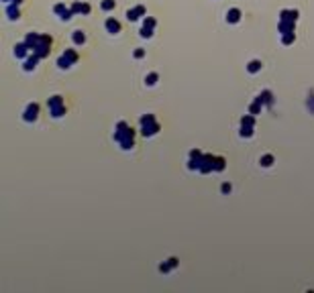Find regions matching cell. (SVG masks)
I'll list each match as a JSON object with an SVG mask.
<instances>
[{
  "label": "cell",
  "mask_w": 314,
  "mask_h": 293,
  "mask_svg": "<svg viewBox=\"0 0 314 293\" xmlns=\"http://www.w3.org/2000/svg\"><path fill=\"white\" fill-rule=\"evenodd\" d=\"M225 169V159L222 157H216L214 159V171H222Z\"/></svg>",
  "instance_id": "cell-14"
},
{
  "label": "cell",
  "mask_w": 314,
  "mask_h": 293,
  "mask_svg": "<svg viewBox=\"0 0 314 293\" xmlns=\"http://www.w3.org/2000/svg\"><path fill=\"white\" fill-rule=\"evenodd\" d=\"M84 41H86L84 33H82V31H76V33H74V43H76V45H82Z\"/></svg>",
  "instance_id": "cell-13"
},
{
  "label": "cell",
  "mask_w": 314,
  "mask_h": 293,
  "mask_svg": "<svg viewBox=\"0 0 314 293\" xmlns=\"http://www.w3.org/2000/svg\"><path fill=\"white\" fill-rule=\"evenodd\" d=\"M220 191H222V193H231V183H222Z\"/></svg>",
  "instance_id": "cell-22"
},
{
  "label": "cell",
  "mask_w": 314,
  "mask_h": 293,
  "mask_svg": "<svg viewBox=\"0 0 314 293\" xmlns=\"http://www.w3.org/2000/svg\"><path fill=\"white\" fill-rule=\"evenodd\" d=\"M157 130H159V122L153 118V120H147V122H141V132L143 137H153V134H157Z\"/></svg>",
  "instance_id": "cell-2"
},
{
  "label": "cell",
  "mask_w": 314,
  "mask_h": 293,
  "mask_svg": "<svg viewBox=\"0 0 314 293\" xmlns=\"http://www.w3.org/2000/svg\"><path fill=\"white\" fill-rule=\"evenodd\" d=\"M6 12H8L10 19H19V8H15V6H8V10H6Z\"/></svg>",
  "instance_id": "cell-19"
},
{
  "label": "cell",
  "mask_w": 314,
  "mask_h": 293,
  "mask_svg": "<svg viewBox=\"0 0 314 293\" xmlns=\"http://www.w3.org/2000/svg\"><path fill=\"white\" fill-rule=\"evenodd\" d=\"M259 69H261V63H259V61H251V63H249V71H251V73L259 71Z\"/></svg>",
  "instance_id": "cell-18"
},
{
  "label": "cell",
  "mask_w": 314,
  "mask_h": 293,
  "mask_svg": "<svg viewBox=\"0 0 314 293\" xmlns=\"http://www.w3.org/2000/svg\"><path fill=\"white\" fill-rule=\"evenodd\" d=\"M241 124L253 126V124H255V118H253V114H249V116H243V118H241Z\"/></svg>",
  "instance_id": "cell-15"
},
{
  "label": "cell",
  "mask_w": 314,
  "mask_h": 293,
  "mask_svg": "<svg viewBox=\"0 0 314 293\" xmlns=\"http://www.w3.org/2000/svg\"><path fill=\"white\" fill-rule=\"evenodd\" d=\"M145 82H147L149 86H153V83L157 82V73H149V75H147V79H145Z\"/></svg>",
  "instance_id": "cell-21"
},
{
  "label": "cell",
  "mask_w": 314,
  "mask_h": 293,
  "mask_svg": "<svg viewBox=\"0 0 314 293\" xmlns=\"http://www.w3.org/2000/svg\"><path fill=\"white\" fill-rule=\"evenodd\" d=\"M47 106H49V110H53V108H59V106H63V100H61V96H53L47 102Z\"/></svg>",
  "instance_id": "cell-6"
},
{
  "label": "cell",
  "mask_w": 314,
  "mask_h": 293,
  "mask_svg": "<svg viewBox=\"0 0 314 293\" xmlns=\"http://www.w3.org/2000/svg\"><path fill=\"white\" fill-rule=\"evenodd\" d=\"M259 163H261L263 167H271V165H273V157H271V155H263Z\"/></svg>",
  "instance_id": "cell-11"
},
{
  "label": "cell",
  "mask_w": 314,
  "mask_h": 293,
  "mask_svg": "<svg viewBox=\"0 0 314 293\" xmlns=\"http://www.w3.org/2000/svg\"><path fill=\"white\" fill-rule=\"evenodd\" d=\"M27 49H29V45H19V47H16V51H15V53L16 55H19V57H25V53H27Z\"/></svg>",
  "instance_id": "cell-17"
},
{
  "label": "cell",
  "mask_w": 314,
  "mask_h": 293,
  "mask_svg": "<svg viewBox=\"0 0 314 293\" xmlns=\"http://www.w3.org/2000/svg\"><path fill=\"white\" fill-rule=\"evenodd\" d=\"M37 116H39V104H29L27 110H25V114H23V120L33 122V120H37Z\"/></svg>",
  "instance_id": "cell-3"
},
{
  "label": "cell",
  "mask_w": 314,
  "mask_h": 293,
  "mask_svg": "<svg viewBox=\"0 0 314 293\" xmlns=\"http://www.w3.org/2000/svg\"><path fill=\"white\" fill-rule=\"evenodd\" d=\"M251 134H253V126L241 124V137H251Z\"/></svg>",
  "instance_id": "cell-12"
},
{
  "label": "cell",
  "mask_w": 314,
  "mask_h": 293,
  "mask_svg": "<svg viewBox=\"0 0 314 293\" xmlns=\"http://www.w3.org/2000/svg\"><path fill=\"white\" fill-rule=\"evenodd\" d=\"M169 267H172V269L177 267V259H169Z\"/></svg>",
  "instance_id": "cell-25"
},
{
  "label": "cell",
  "mask_w": 314,
  "mask_h": 293,
  "mask_svg": "<svg viewBox=\"0 0 314 293\" xmlns=\"http://www.w3.org/2000/svg\"><path fill=\"white\" fill-rule=\"evenodd\" d=\"M63 57L68 59L69 63H74V61H78V53H76V51H72V49H68V51H65V53H63Z\"/></svg>",
  "instance_id": "cell-10"
},
{
  "label": "cell",
  "mask_w": 314,
  "mask_h": 293,
  "mask_svg": "<svg viewBox=\"0 0 314 293\" xmlns=\"http://www.w3.org/2000/svg\"><path fill=\"white\" fill-rule=\"evenodd\" d=\"M257 102H259V104H267V106H271V102H273V98H271V92H263L259 98H257Z\"/></svg>",
  "instance_id": "cell-5"
},
{
  "label": "cell",
  "mask_w": 314,
  "mask_h": 293,
  "mask_svg": "<svg viewBox=\"0 0 314 293\" xmlns=\"http://www.w3.org/2000/svg\"><path fill=\"white\" fill-rule=\"evenodd\" d=\"M114 141L120 142V146H123L124 151H129V149L135 146V130L129 126L127 122H118L116 132H114Z\"/></svg>",
  "instance_id": "cell-1"
},
{
  "label": "cell",
  "mask_w": 314,
  "mask_h": 293,
  "mask_svg": "<svg viewBox=\"0 0 314 293\" xmlns=\"http://www.w3.org/2000/svg\"><path fill=\"white\" fill-rule=\"evenodd\" d=\"M145 27L153 29V27H155V20H153V19H145Z\"/></svg>",
  "instance_id": "cell-24"
},
{
  "label": "cell",
  "mask_w": 314,
  "mask_h": 293,
  "mask_svg": "<svg viewBox=\"0 0 314 293\" xmlns=\"http://www.w3.org/2000/svg\"><path fill=\"white\" fill-rule=\"evenodd\" d=\"M106 29L110 31V33H118V31H120V24H118L114 19H108L106 20Z\"/></svg>",
  "instance_id": "cell-7"
},
{
  "label": "cell",
  "mask_w": 314,
  "mask_h": 293,
  "mask_svg": "<svg viewBox=\"0 0 314 293\" xmlns=\"http://www.w3.org/2000/svg\"><path fill=\"white\" fill-rule=\"evenodd\" d=\"M226 19L231 20V23H237V20L241 19V10H239V8H233V10H229V15H226Z\"/></svg>",
  "instance_id": "cell-8"
},
{
  "label": "cell",
  "mask_w": 314,
  "mask_h": 293,
  "mask_svg": "<svg viewBox=\"0 0 314 293\" xmlns=\"http://www.w3.org/2000/svg\"><path fill=\"white\" fill-rule=\"evenodd\" d=\"M261 106H263V104H259V102H257V100H255V102L251 104L249 112H251V114H259V112H261Z\"/></svg>",
  "instance_id": "cell-16"
},
{
  "label": "cell",
  "mask_w": 314,
  "mask_h": 293,
  "mask_svg": "<svg viewBox=\"0 0 314 293\" xmlns=\"http://www.w3.org/2000/svg\"><path fill=\"white\" fill-rule=\"evenodd\" d=\"M37 59H39V55H35V53H33V57H29V59H27V63H25V69H27V71H31V69L35 67Z\"/></svg>",
  "instance_id": "cell-9"
},
{
  "label": "cell",
  "mask_w": 314,
  "mask_h": 293,
  "mask_svg": "<svg viewBox=\"0 0 314 293\" xmlns=\"http://www.w3.org/2000/svg\"><path fill=\"white\" fill-rule=\"evenodd\" d=\"M214 159H216V157H212V155H204V157H202L200 173H210V171H214Z\"/></svg>",
  "instance_id": "cell-4"
},
{
  "label": "cell",
  "mask_w": 314,
  "mask_h": 293,
  "mask_svg": "<svg viewBox=\"0 0 314 293\" xmlns=\"http://www.w3.org/2000/svg\"><path fill=\"white\" fill-rule=\"evenodd\" d=\"M169 269H172V267H169V263H161V265H159V271H161V273H167Z\"/></svg>",
  "instance_id": "cell-23"
},
{
  "label": "cell",
  "mask_w": 314,
  "mask_h": 293,
  "mask_svg": "<svg viewBox=\"0 0 314 293\" xmlns=\"http://www.w3.org/2000/svg\"><path fill=\"white\" fill-rule=\"evenodd\" d=\"M102 8H104V10H112V8H114V0H104V2H102Z\"/></svg>",
  "instance_id": "cell-20"
}]
</instances>
